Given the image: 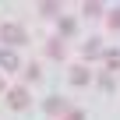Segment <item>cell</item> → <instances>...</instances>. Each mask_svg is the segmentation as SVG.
I'll use <instances>...</instances> for the list:
<instances>
[{"instance_id":"obj_7","label":"cell","mask_w":120,"mask_h":120,"mask_svg":"<svg viewBox=\"0 0 120 120\" xmlns=\"http://www.w3.org/2000/svg\"><path fill=\"white\" fill-rule=\"evenodd\" d=\"M81 53H85V60H92V56H102L106 49H102V42H99V39H88V42L81 46Z\"/></svg>"},{"instance_id":"obj_1","label":"cell","mask_w":120,"mask_h":120,"mask_svg":"<svg viewBox=\"0 0 120 120\" xmlns=\"http://www.w3.org/2000/svg\"><path fill=\"white\" fill-rule=\"evenodd\" d=\"M0 42H4L7 49L25 46V28H21L18 21H4V25H0Z\"/></svg>"},{"instance_id":"obj_15","label":"cell","mask_w":120,"mask_h":120,"mask_svg":"<svg viewBox=\"0 0 120 120\" xmlns=\"http://www.w3.org/2000/svg\"><path fill=\"white\" fill-rule=\"evenodd\" d=\"M0 92H4V74H0Z\"/></svg>"},{"instance_id":"obj_3","label":"cell","mask_w":120,"mask_h":120,"mask_svg":"<svg viewBox=\"0 0 120 120\" xmlns=\"http://www.w3.org/2000/svg\"><path fill=\"white\" fill-rule=\"evenodd\" d=\"M42 109H46L49 116H56V113H60V116H67V99H60V95H49V99L42 102Z\"/></svg>"},{"instance_id":"obj_2","label":"cell","mask_w":120,"mask_h":120,"mask_svg":"<svg viewBox=\"0 0 120 120\" xmlns=\"http://www.w3.org/2000/svg\"><path fill=\"white\" fill-rule=\"evenodd\" d=\"M32 99H28V88L25 85H18V88H7V106L11 109H25Z\"/></svg>"},{"instance_id":"obj_13","label":"cell","mask_w":120,"mask_h":120,"mask_svg":"<svg viewBox=\"0 0 120 120\" xmlns=\"http://www.w3.org/2000/svg\"><path fill=\"white\" fill-rule=\"evenodd\" d=\"M85 14H92V18L102 14V4H95V0H92V4H85Z\"/></svg>"},{"instance_id":"obj_10","label":"cell","mask_w":120,"mask_h":120,"mask_svg":"<svg viewBox=\"0 0 120 120\" xmlns=\"http://www.w3.org/2000/svg\"><path fill=\"white\" fill-rule=\"evenodd\" d=\"M39 14H60V4H49V0H46V4H39Z\"/></svg>"},{"instance_id":"obj_4","label":"cell","mask_w":120,"mask_h":120,"mask_svg":"<svg viewBox=\"0 0 120 120\" xmlns=\"http://www.w3.org/2000/svg\"><path fill=\"white\" fill-rule=\"evenodd\" d=\"M0 71H18V53L14 49H0Z\"/></svg>"},{"instance_id":"obj_6","label":"cell","mask_w":120,"mask_h":120,"mask_svg":"<svg viewBox=\"0 0 120 120\" xmlns=\"http://www.w3.org/2000/svg\"><path fill=\"white\" fill-rule=\"evenodd\" d=\"M46 56H53V60H64V39H60V35L46 42Z\"/></svg>"},{"instance_id":"obj_8","label":"cell","mask_w":120,"mask_h":120,"mask_svg":"<svg viewBox=\"0 0 120 120\" xmlns=\"http://www.w3.org/2000/svg\"><path fill=\"white\" fill-rule=\"evenodd\" d=\"M102 64H106L109 71H116V67H120V53H116V49H106V53H102Z\"/></svg>"},{"instance_id":"obj_5","label":"cell","mask_w":120,"mask_h":120,"mask_svg":"<svg viewBox=\"0 0 120 120\" xmlns=\"http://www.w3.org/2000/svg\"><path fill=\"white\" fill-rule=\"evenodd\" d=\"M88 81H92V71L88 67H81V64L71 67V85H88Z\"/></svg>"},{"instance_id":"obj_9","label":"cell","mask_w":120,"mask_h":120,"mask_svg":"<svg viewBox=\"0 0 120 120\" xmlns=\"http://www.w3.org/2000/svg\"><path fill=\"white\" fill-rule=\"evenodd\" d=\"M21 78H25V81H39V78H42V71H39V64H28Z\"/></svg>"},{"instance_id":"obj_12","label":"cell","mask_w":120,"mask_h":120,"mask_svg":"<svg viewBox=\"0 0 120 120\" xmlns=\"http://www.w3.org/2000/svg\"><path fill=\"white\" fill-rule=\"evenodd\" d=\"M74 32V21L71 18H60V35H71Z\"/></svg>"},{"instance_id":"obj_11","label":"cell","mask_w":120,"mask_h":120,"mask_svg":"<svg viewBox=\"0 0 120 120\" xmlns=\"http://www.w3.org/2000/svg\"><path fill=\"white\" fill-rule=\"evenodd\" d=\"M106 25H109V28H120V7H116V11H109V14H106Z\"/></svg>"},{"instance_id":"obj_14","label":"cell","mask_w":120,"mask_h":120,"mask_svg":"<svg viewBox=\"0 0 120 120\" xmlns=\"http://www.w3.org/2000/svg\"><path fill=\"white\" fill-rule=\"evenodd\" d=\"M64 120H85V113H81V109H67V116H64Z\"/></svg>"}]
</instances>
